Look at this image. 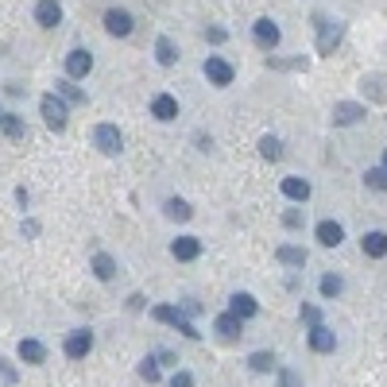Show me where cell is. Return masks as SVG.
<instances>
[{
	"label": "cell",
	"instance_id": "obj_1",
	"mask_svg": "<svg viewBox=\"0 0 387 387\" xmlns=\"http://www.w3.org/2000/svg\"><path fill=\"white\" fill-rule=\"evenodd\" d=\"M314 28H318V55H333L345 35V23L341 19H325V16H314Z\"/></svg>",
	"mask_w": 387,
	"mask_h": 387
},
{
	"label": "cell",
	"instance_id": "obj_2",
	"mask_svg": "<svg viewBox=\"0 0 387 387\" xmlns=\"http://www.w3.org/2000/svg\"><path fill=\"white\" fill-rule=\"evenodd\" d=\"M151 314H155V321H163V325H174L178 333H182V337H190V341L202 337V333H198V325H194V321L186 318V314H182L178 306H155Z\"/></svg>",
	"mask_w": 387,
	"mask_h": 387
},
{
	"label": "cell",
	"instance_id": "obj_3",
	"mask_svg": "<svg viewBox=\"0 0 387 387\" xmlns=\"http://www.w3.org/2000/svg\"><path fill=\"white\" fill-rule=\"evenodd\" d=\"M39 113H43L47 128L62 132V128H66V97H58V93H43V97H39Z\"/></svg>",
	"mask_w": 387,
	"mask_h": 387
},
{
	"label": "cell",
	"instance_id": "obj_4",
	"mask_svg": "<svg viewBox=\"0 0 387 387\" xmlns=\"http://www.w3.org/2000/svg\"><path fill=\"white\" fill-rule=\"evenodd\" d=\"M93 147L101 155H120L124 151V135H120L116 124H97L93 128Z\"/></svg>",
	"mask_w": 387,
	"mask_h": 387
},
{
	"label": "cell",
	"instance_id": "obj_5",
	"mask_svg": "<svg viewBox=\"0 0 387 387\" xmlns=\"http://www.w3.org/2000/svg\"><path fill=\"white\" fill-rule=\"evenodd\" d=\"M202 74L209 77V86L225 89V86H232V77H236V70H232L221 55H209V58H205V66H202Z\"/></svg>",
	"mask_w": 387,
	"mask_h": 387
},
{
	"label": "cell",
	"instance_id": "obj_6",
	"mask_svg": "<svg viewBox=\"0 0 387 387\" xmlns=\"http://www.w3.org/2000/svg\"><path fill=\"white\" fill-rule=\"evenodd\" d=\"M252 39H256V47H263V50H275L279 47V39H283V31H279V23L275 19H256L252 23Z\"/></svg>",
	"mask_w": 387,
	"mask_h": 387
},
{
	"label": "cell",
	"instance_id": "obj_7",
	"mask_svg": "<svg viewBox=\"0 0 387 387\" xmlns=\"http://www.w3.org/2000/svg\"><path fill=\"white\" fill-rule=\"evenodd\" d=\"M132 28H135V23H132V16H128L124 8H108L105 12V31L113 39H128V35H132Z\"/></svg>",
	"mask_w": 387,
	"mask_h": 387
},
{
	"label": "cell",
	"instance_id": "obj_8",
	"mask_svg": "<svg viewBox=\"0 0 387 387\" xmlns=\"http://www.w3.org/2000/svg\"><path fill=\"white\" fill-rule=\"evenodd\" d=\"M89 348H93V333H89V329H74V333L66 337V357L70 360L89 357Z\"/></svg>",
	"mask_w": 387,
	"mask_h": 387
},
{
	"label": "cell",
	"instance_id": "obj_9",
	"mask_svg": "<svg viewBox=\"0 0 387 387\" xmlns=\"http://www.w3.org/2000/svg\"><path fill=\"white\" fill-rule=\"evenodd\" d=\"M35 23L39 28H58V23H62V4H58V0H39L35 4Z\"/></svg>",
	"mask_w": 387,
	"mask_h": 387
},
{
	"label": "cell",
	"instance_id": "obj_10",
	"mask_svg": "<svg viewBox=\"0 0 387 387\" xmlns=\"http://www.w3.org/2000/svg\"><path fill=\"white\" fill-rule=\"evenodd\" d=\"M314 236H318L321 248H337V244L345 240V225L341 221H321L318 229H314Z\"/></svg>",
	"mask_w": 387,
	"mask_h": 387
},
{
	"label": "cell",
	"instance_id": "obj_11",
	"mask_svg": "<svg viewBox=\"0 0 387 387\" xmlns=\"http://www.w3.org/2000/svg\"><path fill=\"white\" fill-rule=\"evenodd\" d=\"M89 70H93V55H89V50H70L66 55V77H86Z\"/></svg>",
	"mask_w": 387,
	"mask_h": 387
},
{
	"label": "cell",
	"instance_id": "obj_12",
	"mask_svg": "<svg viewBox=\"0 0 387 387\" xmlns=\"http://www.w3.org/2000/svg\"><path fill=\"white\" fill-rule=\"evenodd\" d=\"M357 120H364V105L360 101H341V105H333V124H357Z\"/></svg>",
	"mask_w": 387,
	"mask_h": 387
},
{
	"label": "cell",
	"instance_id": "obj_13",
	"mask_svg": "<svg viewBox=\"0 0 387 387\" xmlns=\"http://www.w3.org/2000/svg\"><path fill=\"white\" fill-rule=\"evenodd\" d=\"M171 256L174 260H182V263L198 260V256H202V240H198V236H178V240L171 244Z\"/></svg>",
	"mask_w": 387,
	"mask_h": 387
},
{
	"label": "cell",
	"instance_id": "obj_14",
	"mask_svg": "<svg viewBox=\"0 0 387 387\" xmlns=\"http://www.w3.org/2000/svg\"><path fill=\"white\" fill-rule=\"evenodd\" d=\"M310 348H314V352H333V348H337V337H333V329L329 325H310Z\"/></svg>",
	"mask_w": 387,
	"mask_h": 387
},
{
	"label": "cell",
	"instance_id": "obj_15",
	"mask_svg": "<svg viewBox=\"0 0 387 387\" xmlns=\"http://www.w3.org/2000/svg\"><path fill=\"white\" fill-rule=\"evenodd\" d=\"M16 352H19V360H23V364H47V348H43V341L23 337L16 345Z\"/></svg>",
	"mask_w": 387,
	"mask_h": 387
},
{
	"label": "cell",
	"instance_id": "obj_16",
	"mask_svg": "<svg viewBox=\"0 0 387 387\" xmlns=\"http://www.w3.org/2000/svg\"><path fill=\"white\" fill-rule=\"evenodd\" d=\"M229 310L236 314V318H256V314H260V302L252 299V294H244V290H236V294L229 299Z\"/></svg>",
	"mask_w": 387,
	"mask_h": 387
},
{
	"label": "cell",
	"instance_id": "obj_17",
	"mask_svg": "<svg viewBox=\"0 0 387 387\" xmlns=\"http://www.w3.org/2000/svg\"><path fill=\"white\" fill-rule=\"evenodd\" d=\"M279 190H283V198H290V202H306V198H310V182H306V178H299V174H290V178H283V186H279Z\"/></svg>",
	"mask_w": 387,
	"mask_h": 387
},
{
	"label": "cell",
	"instance_id": "obj_18",
	"mask_svg": "<svg viewBox=\"0 0 387 387\" xmlns=\"http://www.w3.org/2000/svg\"><path fill=\"white\" fill-rule=\"evenodd\" d=\"M360 248H364V256H372V260H384L387 256V232H364V240H360Z\"/></svg>",
	"mask_w": 387,
	"mask_h": 387
},
{
	"label": "cell",
	"instance_id": "obj_19",
	"mask_svg": "<svg viewBox=\"0 0 387 387\" xmlns=\"http://www.w3.org/2000/svg\"><path fill=\"white\" fill-rule=\"evenodd\" d=\"M151 116H155V120H163V124H167V120H174V116H178V101H174L171 93H159L151 101Z\"/></svg>",
	"mask_w": 387,
	"mask_h": 387
},
{
	"label": "cell",
	"instance_id": "obj_20",
	"mask_svg": "<svg viewBox=\"0 0 387 387\" xmlns=\"http://www.w3.org/2000/svg\"><path fill=\"white\" fill-rule=\"evenodd\" d=\"M275 260H279L283 267H306V248H299V244H279Z\"/></svg>",
	"mask_w": 387,
	"mask_h": 387
},
{
	"label": "cell",
	"instance_id": "obj_21",
	"mask_svg": "<svg viewBox=\"0 0 387 387\" xmlns=\"http://www.w3.org/2000/svg\"><path fill=\"white\" fill-rule=\"evenodd\" d=\"M240 325H244V318H236L232 310H229V314H221V318L213 321V329H217V333H221L225 341H236V337H240Z\"/></svg>",
	"mask_w": 387,
	"mask_h": 387
},
{
	"label": "cell",
	"instance_id": "obj_22",
	"mask_svg": "<svg viewBox=\"0 0 387 387\" xmlns=\"http://www.w3.org/2000/svg\"><path fill=\"white\" fill-rule=\"evenodd\" d=\"M0 128H4V135H8V140H23V135H28L23 116H16V113H4V116H0Z\"/></svg>",
	"mask_w": 387,
	"mask_h": 387
},
{
	"label": "cell",
	"instance_id": "obj_23",
	"mask_svg": "<svg viewBox=\"0 0 387 387\" xmlns=\"http://www.w3.org/2000/svg\"><path fill=\"white\" fill-rule=\"evenodd\" d=\"M163 213L171 217V221H190V217H194V209H190V202H186V198H167Z\"/></svg>",
	"mask_w": 387,
	"mask_h": 387
},
{
	"label": "cell",
	"instance_id": "obj_24",
	"mask_svg": "<svg viewBox=\"0 0 387 387\" xmlns=\"http://www.w3.org/2000/svg\"><path fill=\"white\" fill-rule=\"evenodd\" d=\"M93 275L101 283L116 279V260H113V256H105V252H97V256H93Z\"/></svg>",
	"mask_w": 387,
	"mask_h": 387
},
{
	"label": "cell",
	"instance_id": "obj_25",
	"mask_svg": "<svg viewBox=\"0 0 387 387\" xmlns=\"http://www.w3.org/2000/svg\"><path fill=\"white\" fill-rule=\"evenodd\" d=\"M155 62H159V66H174V62H178V55H174V43L167 35L155 39Z\"/></svg>",
	"mask_w": 387,
	"mask_h": 387
},
{
	"label": "cell",
	"instance_id": "obj_26",
	"mask_svg": "<svg viewBox=\"0 0 387 387\" xmlns=\"http://www.w3.org/2000/svg\"><path fill=\"white\" fill-rule=\"evenodd\" d=\"M135 372H140V379H147V384H159V379H163V372H159V360H155V357H144Z\"/></svg>",
	"mask_w": 387,
	"mask_h": 387
},
{
	"label": "cell",
	"instance_id": "obj_27",
	"mask_svg": "<svg viewBox=\"0 0 387 387\" xmlns=\"http://www.w3.org/2000/svg\"><path fill=\"white\" fill-rule=\"evenodd\" d=\"M364 186H368V190H376V194H384L387 190V171H384V167H372V171H364Z\"/></svg>",
	"mask_w": 387,
	"mask_h": 387
},
{
	"label": "cell",
	"instance_id": "obj_28",
	"mask_svg": "<svg viewBox=\"0 0 387 387\" xmlns=\"http://www.w3.org/2000/svg\"><path fill=\"white\" fill-rule=\"evenodd\" d=\"M321 294H325V299H337L341 290H345V279H341V275H321Z\"/></svg>",
	"mask_w": 387,
	"mask_h": 387
},
{
	"label": "cell",
	"instance_id": "obj_29",
	"mask_svg": "<svg viewBox=\"0 0 387 387\" xmlns=\"http://www.w3.org/2000/svg\"><path fill=\"white\" fill-rule=\"evenodd\" d=\"M260 155L275 163V159H283V144L275 140V135H263V140H260Z\"/></svg>",
	"mask_w": 387,
	"mask_h": 387
},
{
	"label": "cell",
	"instance_id": "obj_30",
	"mask_svg": "<svg viewBox=\"0 0 387 387\" xmlns=\"http://www.w3.org/2000/svg\"><path fill=\"white\" fill-rule=\"evenodd\" d=\"M55 93L66 97V101H74V105H82V101H86V93H82V89L70 86V77H66V82H55Z\"/></svg>",
	"mask_w": 387,
	"mask_h": 387
},
{
	"label": "cell",
	"instance_id": "obj_31",
	"mask_svg": "<svg viewBox=\"0 0 387 387\" xmlns=\"http://www.w3.org/2000/svg\"><path fill=\"white\" fill-rule=\"evenodd\" d=\"M248 368L252 372H271V368H275V357H271V352H252Z\"/></svg>",
	"mask_w": 387,
	"mask_h": 387
},
{
	"label": "cell",
	"instance_id": "obj_32",
	"mask_svg": "<svg viewBox=\"0 0 387 387\" xmlns=\"http://www.w3.org/2000/svg\"><path fill=\"white\" fill-rule=\"evenodd\" d=\"M360 86H368V93L376 97V101H387V89H384V77H379V74H368Z\"/></svg>",
	"mask_w": 387,
	"mask_h": 387
},
{
	"label": "cell",
	"instance_id": "obj_33",
	"mask_svg": "<svg viewBox=\"0 0 387 387\" xmlns=\"http://www.w3.org/2000/svg\"><path fill=\"white\" fill-rule=\"evenodd\" d=\"M279 387H302V376L294 368H279Z\"/></svg>",
	"mask_w": 387,
	"mask_h": 387
},
{
	"label": "cell",
	"instance_id": "obj_34",
	"mask_svg": "<svg viewBox=\"0 0 387 387\" xmlns=\"http://www.w3.org/2000/svg\"><path fill=\"white\" fill-rule=\"evenodd\" d=\"M302 221H306V213H302V209H287V213H283V225H287V229H302Z\"/></svg>",
	"mask_w": 387,
	"mask_h": 387
},
{
	"label": "cell",
	"instance_id": "obj_35",
	"mask_svg": "<svg viewBox=\"0 0 387 387\" xmlns=\"http://www.w3.org/2000/svg\"><path fill=\"white\" fill-rule=\"evenodd\" d=\"M299 314H302V321H306V325H318V321H321V310L318 306H302Z\"/></svg>",
	"mask_w": 387,
	"mask_h": 387
},
{
	"label": "cell",
	"instance_id": "obj_36",
	"mask_svg": "<svg viewBox=\"0 0 387 387\" xmlns=\"http://www.w3.org/2000/svg\"><path fill=\"white\" fill-rule=\"evenodd\" d=\"M171 387H194V376H190V372H174Z\"/></svg>",
	"mask_w": 387,
	"mask_h": 387
},
{
	"label": "cell",
	"instance_id": "obj_37",
	"mask_svg": "<svg viewBox=\"0 0 387 387\" xmlns=\"http://www.w3.org/2000/svg\"><path fill=\"white\" fill-rule=\"evenodd\" d=\"M205 39H209V43H225L229 31H225V28H209V31H205Z\"/></svg>",
	"mask_w": 387,
	"mask_h": 387
},
{
	"label": "cell",
	"instance_id": "obj_38",
	"mask_svg": "<svg viewBox=\"0 0 387 387\" xmlns=\"http://www.w3.org/2000/svg\"><path fill=\"white\" fill-rule=\"evenodd\" d=\"M23 236H39V221H23Z\"/></svg>",
	"mask_w": 387,
	"mask_h": 387
},
{
	"label": "cell",
	"instance_id": "obj_39",
	"mask_svg": "<svg viewBox=\"0 0 387 387\" xmlns=\"http://www.w3.org/2000/svg\"><path fill=\"white\" fill-rule=\"evenodd\" d=\"M128 310H144V294H132V299H128Z\"/></svg>",
	"mask_w": 387,
	"mask_h": 387
},
{
	"label": "cell",
	"instance_id": "obj_40",
	"mask_svg": "<svg viewBox=\"0 0 387 387\" xmlns=\"http://www.w3.org/2000/svg\"><path fill=\"white\" fill-rule=\"evenodd\" d=\"M384 171H387V151H384Z\"/></svg>",
	"mask_w": 387,
	"mask_h": 387
},
{
	"label": "cell",
	"instance_id": "obj_41",
	"mask_svg": "<svg viewBox=\"0 0 387 387\" xmlns=\"http://www.w3.org/2000/svg\"><path fill=\"white\" fill-rule=\"evenodd\" d=\"M0 116H4V113H0Z\"/></svg>",
	"mask_w": 387,
	"mask_h": 387
}]
</instances>
